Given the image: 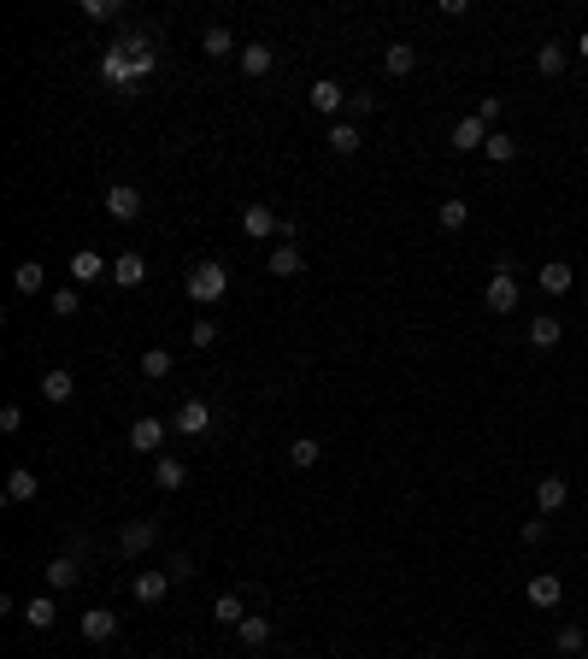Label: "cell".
<instances>
[{
    "instance_id": "obj_1",
    "label": "cell",
    "mask_w": 588,
    "mask_h": 659,
    "mask_svg": "<svg viewBox=\"0 0 588 659\" xmlns=\"http://www.w3.org/2000/svg\"><path fill=\"white\" fill-rule=\"evenodd\" d=\"M224 289H230V271H224L218 259H200V265L189 271V295H194L200 306H218Z\"/></svg>"
},
{
    "instance_id": "obj_2",
    "label": "cell",
    "mask_w": 588,
    "mask_h": 659,
    "mask_svg": "<svg viewBox=\"0 0 588 659\" xmlns=\"http://www.w3.org/2000/svg\"><path fill=\"white\" fill-rule=\"evenodd\" d=\"M483 301H489V313H518V283H512V259H500L494 265V277H489V289H483Z\"/></svg>"
},
{
    "instance_id": "obj_3",
    "label": "cell",
    "mask_w": 588,
    "mask_h": 659,
    "mask_svg": "<svg viewBox=\"0 0 588 659\" xmlns=\"http://www.w3.org/2000/svg\"><path fill=\"white\" fill-rule=\"evenodd\" d=\"M535 289H542V295H553V301H559V295H571V289H577V271H571L565 259H547V265L535 271Z\"/></svg>"
},
{
    "instance_id": "obj_4",
    "label": "cell",
    "mask_w": 588,
    "mask_h": 659,
    "mask_svg": "<svg viewBox=\"0 0 588 659\" xmlns=\"http://www.w3.org/2000/svg\"><path fill=\"white\" fill-rule=\"evenodd\" d=\"M100 77H106L112 89H135V77H130V47L112 42L106 54H100Z\"/></svg>"
},
{
    "instance_id": "obj_5",
    "label": "cell",
    "mask_w": 588,
    "mask_h": 659,
    "mask_svg": "<svg viewBox=\"0 0 588 659\" xmlns=\"http://www.w3.org/2000/svg\"><path fill=\"white\" fill-rule=\"evenodd\" d=\"M565 501H571V483L559 477V471H553V477H542V483H535V506H542V518L565 513Z\"/></svg>"
},
{
    "instance_id": "obj_6",
    "label": "cell",
    "mask_w": 588,
    "mask_h": 659,
    "mask_svg": "<svg viewBox=\"0 0 588 659\" xmlns=\"http://www.w3.org/2000/svg\"><path fill=\"white\" fill-rule=\"evenodd\" d=\"M312 106H318V118H335V112H347V89L335 77H318L312 83Z\"/></svg>"
},
{
    "instance_id": "obj_7",
    "label": "cell",
    "mask_w": 588,
    "mask_h": 659,
    "mask_svg": "<svg viewBox=\"0 0 588 659\" xmlns=\"http://www.w3.org/2000/svg\"><path fill=\"white\" fill-rule=\"evenodd\" d=\"M154 542H159V530L147 524V518H130V524H124V536H118V548L130 554V559H142L147 548H154Z\"/></svg>"
},
{
    "instance_id": "obj_8",
    "label": "cell",
    "mask_w": 588,
    "mask_h": 659,
    "mask_svg": "<svg viewBox=\"0 0 588 659\" xmlns=\"http://www.w3.org/2000/svg\"><path fill=\"white\" fill-rule=\"evenodd\" d=\"M212 430V406L206 401H183L177 406V436H206Z\"/></svg>"
},
{
    "instance_id": "obj_9",
    "label": "cell",
    "mask_w": 588,
    "mask_h": 659,
    "mask_svg": "<svg viewBox=\"0 0 588 659\" xmlns=\"http://www.w3.org/2000/svg\"><path fill=\"white\" fill-rule=\"evenodd\" d=\"M523 594H530V606H559V601H565V583H559L553 571H535Z\"/></svg>"
},
{
    "instance_id": "obj_10",
    "label": "cell",
    "mask_w": 588,
    "mask_h": 659,
    "mask_svg": "<svg viewBox=\"0 0 588 659\" xmlns=\"http://www.w3.org/2000/svg\"><path fill=\"white\" fill-rule=\"evenodd\" d=\"M42 494V477H35L30 465H12V477H6V501L12 506H24V501H35Z\"/></svg>"
},
{
    "instance_id": "obj_11",
    "label": "cell",
    "mask_w": 588,
    "mask_h": 659,
    "mask_svg": "<svg viewBox=\"0 0 588 659\" xmlns=\"http://www.w3.org/2000/svg\"><path fill=\"white\" fill-rule=\"evenodd\" d=\"M83 636L89 642H112L118 636V613H112V606H89V613H83Z\"/></svg>"
},
{
    "instance_id": "obj_12",
    "label": "cell",
    "mask_w": 588,
    "mask_h": 659,
    "mask_svg": "<svg viewBox=\"0 0 588 659\" xmlns=\"http://www.w3.org/2000/svg\"><path fill=\"white\" fill-rule=\"evenodd\" d=\"M77 583H83L77 554H59V559H47V589H77Z\"/></svg>"
},
{
    "instance_id": "obj_13",
    "label": "cell",
    "mask_w": 588,
    "mask_h": 659,
    "mask_svg": "<svg viewBox=\"0 0 588 659\" xmlns=\"http://www.w3.org/2000/svg\"><path fill=\"white\" fill-rule=\"evenodd\" d=\"M142 277H147V259L142 254H118V259H112V283H118V289H142Z\"/></svg>"
},
{
    "instance_id": "obj_14",
    "label": "cell",
    "mask_w": 588,
    "mask_h": 659,
    "mask_svg": "<svg viewBox=\"0 0 588 659\" xmlns=\"http://www.w3.org/2000/svg\"><path fill=\"white\" fill-rule=\"evenodd\" d=\"M265 265H271V277H300V271H306V259H300V247H294V242H277Z\"/></svg>"
},
{
    "instance_id": "obj_15",
    "label": "cell",
    "mask_w": 588,
    "mask_h": 659,
    "mask_svg": "<svg viewBox=\"0 0 588 659\" xmlns=\"http://www.w3.org/2000/svg\"><path fill=\"white\" fill-rule=\"evenodd\" d=\"M383 65H389V77H412V71H418V47L412 42H389L383 47Z\"/></svg>"
},
{
    "instance_id": "obj_16",
    "label": "cell",
    "mask_w": 588,
    "mask_h": 659,
    "mask_svg": "<svg viewBox=\"0 0 588 659\" xmlns=\"http://www.w3.org/2000/svg\"><path fill=\"white\" fill-rule=\"evenodd\" d=\"M159 442H165V424H159V418H135L130 424V447L135 454H159Z\"/></svg>"
},
{
    "instance_id": "obj_17",
    "label": "cell",
    "mask_w": 588,
    "mask_h": 659,
    "mask_svg": "<svg viewBox=\"0 0 588 659\" xmlns=\"http://www.w3.org/2000/svg\"><path fill=\"white\" fill-rule=\"evenodd\" d=\"M242 230H247V235H277V230H283V218L271 213L265 201H254V206L242 213Z\"/></svg>"
},
{
    "instance_id": "obj_18",
    "label": "cell",
    "mask_w": 588,
    "mask_h": 659,
    "mask_svg": "<svg viewBox=\"0 0 588 659\" xmlns=\"http://www.w3.org/2000/svg\"><path fill=\"white\" fill-rule=\"evenodd\" d=\"M165 589H171V571H142V577H135V601L142 606H159Z\"/></svg>"
},
{
    "instance_id": "obj_19",
    "label": "cell",
    "mask_w": 588,
    "mask_h": 659,
    "mask_svg": "<svg viewBox=\"0 0 588 659\" xmlns=\"http://www.w3.org/2000/svg\"><path fill=\"white\" fill-rule=\"evenodd\" d=\"M483 142H489V124H483L477 112L453 124V147H459V154H471V147H483Z\"/></svg>"
},
{
    "instance_id": "obj_20",
    "label": "cell",
    "mask_w": 588,
    "mask_h": 659,
    "mask_svg": "<svg viewBox=\"0 0 588 659\" xmlns=\"http://www.w3.org/2000/svg\"><path fill=\"white\" fill-rule=\"evenodd\" d=\"M106 213L112 218H135V213H142V189H130V183L106 189Z\"/></svg>"
},
{
    "instance_id": "obj_21",
    "label": "cell",
    "mask_w": 588,
    "mask_h": 659,
    "mask_svg": "<svg viewBox=\"0 0 588 659\" xmlns=\"http://www.w3.org/2000/svg\"><path fill=\"white\" fill-rule=\"evenodd\" d=\"M71 394H77V377H71V371H47V377H42V401L65 406Z\"/></svg>"
},
{
    "instance_id": "obj_22",
    "label": "cell",
    "mask_w": 588,
    "mask_h": 659,
    "mask_svg": "<svg viewBox=\"0 0 588 659\" xmlns=\"http://www.w3.org/2000/svg\"><path fill=\"white\" fill-rule=\"evenodd\" d=\"M235 636H242V648H265V642H271V618L265 613H247L242 624H235Z\"/></svg>"
},
{
    "instance_id": "obj_23",
    "label": "cell",
    "mask_w": 588,
    "mask_h": 659,
    "mask_svg": "<svg viewBox=\"0 0 588 659\" xmlns=\"http://www.w3.org/2000/svg\"><path fill=\"white\" fill-rule=\"evenodd\" d=\"M100 271H106V259H100L95 247H77V254H71V283H95Z\"/></svg>"
},
{
    "instance_id": "obj_24",
    "label": "cell",
    "mask_w": 588,
    "mask_h": 659,
    "mask_svg": "<svg viewBox=\"0 0 588 659\" xmlns=\"http://www.w3.org/2000/svg\"><path fill=\"white\" fill-rule=\"evenodd\" d=\"M154 483L159 489H183V483H189V465H183V459H154Z\"/></svg>"
},
{
    "instance_id": "obj_25",
    "label": "cell",
    "mask_w": 588,
    "mask_h": 659,
    "mask_svg": "<svg viewBox=\"0 0 588 659\" xmlns=\"http://www.w3.org/2000/svg\"><path fill=\"white\" fill-rule=\"evenodd\" d=\"M271 59H277V54H271V42H247L242 47V71H247V77H265Z\"/></svg>"
},
{
    "instance_id": "obj_26",
    "label": "cell",
    "mask_w": 588,
    "mask_h": 659,
    "mask_svg": "<svg viewBox=\"0 0 588 659\" xmlns=\"http://www.w3.org/2000/svg\"><path fill=\"white\" fill-rule=\"evenodd\" d=\"M559 335H565V325H559V318H530V347H559Z\"/></svg>"
},
{
    "instance_id": "obj_27",
    "label": "cell",
    "mask_w": 588,
    "mask_h": 659,
    "mask_svg": "<svg viewBox=\"0 0 588 659\" xmlns=\"http://www.w3.org/2000/svg\"><path fill=\"white\" fill-rule=\"evenodd\" d=\"M200 54H206V59H224V54H235V35L224 30V24H212V30L200 35Z\"/></svg>"
},
{
    "instance_id": "obj_28",
    "label": "cell",
    "mask_w": 588,
    "mask_h": 659,
    "mask_svg": "<svg viewBox=\"0 0 588 659\" xmlns=\"http://www.w3.org/2000/svg\"><path fill=\"white\" fill-rule=\"evenodd\" d=\"M42 283H47V271L35 265V259H24V265L12 271V289H18V295H42Z\"/></svg>"
},
{
    "instance_id": "obj_29",
    "label": "cell",
    "mask_w": 588,
    "mask_h": 659,
    "mask_svg": "<svg viewBox=\"0 0 588 659\" xmlns=\"http://www.w3.org/2000/svg\"><path fill=\"white\" fill-rule=\"evenodd\" d=\"M18 618H24V624H30V630H47V624H54V618H59V606H54V601H47V594H35V601H30V606H24V613H18Z\"/></svg>"
},
{
    "instance_id": "obj_30",
    "label": "cell",
    "mask_w": 588,
    "mask_h": 659,
    "mask_svg": "<svg viewBox=\"0 0 588 659\" xmlns=\"http://www.w3.org/2000/svg\"><path fill=\"white\" fill-rule=\"evenodd\" d=\"M330 147H335V154H359V124L335 118V124H330Z\"/></svg>"
},
{
    "instance_id": "obj_31",
    "label": "cell",
    "mask_w": 588,
    "mask_h": 659,
    "mask_svg": "<svg viewBox=\"0 0 588 659\" xmlns=\"http://www.w3.org/2000/svg\"><path fill=\"white\" fill-rule=\"evenodd\" d=\"M435 218H442V230H465V224H471V206L453 195V201H442V206H435Z\"/></svg>"
},
{
    "instance_id": "obj_32",
    "label": "cell",
    "mask_w": 588,
    "mask_h": 659,
    "mask_svg": "<svg viewBox=\"0 0 588 659\" xmlns=\"http://www.w3.org/2000/svg\"><path fill=\"white\" fill-rule=\"evenodd\" d=\"M565 59H571L565 47H559V42H547L542 54H535V71H542V77H559V71H565Z\"/></svg>"
},
{
    "instance_id": "obj_33",
    "label": "cell",
    "mask_w": 588,
    "mask_h": 659,
    "mask_svg": "<svg viewBox=\"0 0 588 659\" xmlns=\"http://www.w3.org/2000/svg\"><path fill=\"white\" fill-rule=\"evenodd\" d=\"M212 618H218V624H242V618H247L242 594H218V606H212Z\"/></svg>"
},
{
    "instance_id": "obj_34",
    "label": "cell",
    "mask_w": 588,
    "mask_h": 659,
    "mask_svg": "<svg viewBox=\"0 0 588 659\" xmlns=\"http://www.w3.org/2000/svg\"><path fill=\"white\" fill-rule=\"evenodd\" d=\"M483 154H489V159H500V165H506V159H518V142H512L506 130H494L489 142H483Z\"/></svg>"
},
{
    "instance_id": "obj_35",
    "label": "cell",
    "mask_w": 588,
    "mask_h": 659,
    "mask_svg": "<svg viewBox=\"0 0 588 659\" xmlns=\"http://www.w3.org/2000/svg\"><path fill=\"white\" fill-rule=\"evenodd\" d=\"M83 18L112 24V18H124V6H118V0H83Z\"/></svg>"
},
{
    "instance_id": "obj_36",
    "label": "cell",
    "mask_w": 588,
    "mask_h": 659,
    "mask_svg": "<svg viewBox=\"0 0 588 659\" xmlns=\"http://www.w3.org/2000/svg\"><path fill=\"white\" fill-rule=\"evenodd\" d=\"M142 377H171V354L165 347H147L142 354Z\"/></svg>"
},
{
    "instance_id": "obj_37",
    "label": "cell",
    "mask_w": 588,
    "mask_h": 659,
    "mask_svg": "<svg viewBox=\"0 0 588 659\" xmlns=\"http://www.w3.org/2000/svg\"><path fill=\"white\" fill-rule=\"evenodd\" d=\"M47 306H54V318H77L83 295H77V289H54V301H47Z\"/></svg>"
},
{
    "instance_id": "obj_38",
    "label": "cell",
    "mask_w": 588,
    "mask_h": 659,
    "mask_svg": "<svg viewBox=\"0 0 588 659\" xmlns=\"http://www.w3.org/2000/svg\"><path fill=\"white\" fill-rule=\"evenodd\" d=\"M553 648L559 654H583V624H559L553 630Z\"/></svg>"
},
{
    "instance_id": "obj_39",
    "label": "cell",
    "mask_w": 588,
    "mask_h": 659,
    "mask_svg": "<svg viewBox=\"0 0 588 659\" xmlns=\"http://www.w3.org/2000/svg\"><path fill=\"white\" fill-rule=\"evenodd\" d=\"M189 342L194 347H212V342H218V318H194V325H189Z\"/></svg>"
},
{
    "instance_id": "obj_40",
    "label": "cell",
    "mask_w": 588,
    "mask_h": 659,
    "mask_svg": "<svg viewBox=\"0 0 588 659\" xmlns=\"http://www.w3.org/2000/svg\"><path fill=\"white\" fill-rule=\"evenodd\" d=\"M154 65H159V54H154V47L130 54V77H135V83H142V77H154Z\"/></svg>"
},
{
    "instance_id": "obj_41",
    "label": "cell",
    "mask_w": 588,
    "mask_h": 659,
    "mask_svg": "<svg viewBox=\"0 0 588 659\" xmlns=\"http://www.w3.org/2000/svg\"><path fill=\"white\" fill-rule=\"evenodd\" d=\"M289 459H294L300 471H306V465H318V442H312V436H300V442L289 447Z\"/></svg>"
},
{
    "instance_id": "obj_42",
    "label": "cell",
    "mask_w": 588,
    "mask_h": 659,
    "mask_svg": "<svg viewBox=\"0 0 588 659\" xmlns=\"http://www.w3.org/2000/svg\"><path fill=\"white\" fill-rule=\"evenodd\" d=\"M377 112V95H347V124L354 118H371Z\"/></svg>"
},
{
    "instance_id": "obj_43",
    "label": "cell",
    "mask_w": 588,
    "mask_h": 659,
    "mask_svg": "<svg viewBox=\"0 0 588 659\" xmlns=\"http://www.w3.org/2000/svg\"><path fill=\"white\" fill-rule=\"evenodd\" d=\"M0 430H6V436H18V430H24V406H18V401L0 406Z\"/></svg>"
},
{
    "instance_id": "obj_44",
    "label": "cell",
    "mask_w": 588,
    "mask_h": 659,
    "mask_svg": "<svg viewBox=\"0 0 588 659\" xmlns=\"http://www.w3.org/2000/svg\"><path fill=\"white\" fill-rule=\"evenodd\" d=\"M523 542H530V548H542V542H547V518H523Z\"/></svg>"
},
{
    "instance_id": "obj_45",
    "label": "cell",
    "mask_w": 588,
    "mask_h": 659,
    "mask_svg": "<svg viewBox=\"0 0 588 659\" xmlns=\"http://www.w3.org/2000/svg\"><path fill=\"white\" fill-rule=\"evenodd\" d=\"M477 118H483V124L500 118V95H483V101H477Z\"/></svg>"
},
{
    "instance_id": "obj_46",
    "label": "cell",
    "mask_w": 588,
    "mask_h": 659,
    "mask_svg": "<svg viewBox=\"0 0 588 659\" xmlns=\"http://www.w3.org/2000/svg\"><path fill=\"white\" fill-rule=\"evenodd\" d=\"M577 54H583V59H588V30H583V35H577Z\"/></svg>"
}]
</instances>
